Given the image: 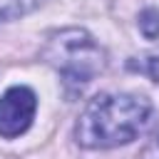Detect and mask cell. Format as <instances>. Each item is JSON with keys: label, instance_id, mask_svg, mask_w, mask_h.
Wrapping results in <instances>:
<instances>
[{"label": "cell", "instance_id": "obj_1", "mask_svg": "<svg viewBox=\"0 0 159 159\" xmlns=\"http://www.w3.org/2000/svg\"><path fill=\"white\" fill-rule=\"evenodd\" d=\"M152 104L139 94H99L77 119L75 137L87 149H112L132 142L149 122Z\"/></svg>", "mask_w": 159, "mask_h": 159}, {"label": "cell", "instance_id": "obj_2", "mask_svg": "<svg viewBox=\"0 0 159 159\" xmlns=\"http://www.w3.org/2000/svg\"><path fill=\"white\" fill-rule=\"evenodd\" d=\"M42 57L50 67H55L67 84H89L104 70V50L94 42V37L80 27L57 30L47 37L42 47Z\"/></svg>", "mask_w": 159, "mask_h": 159}, {"label": "cell", "instance_id": "obj_3", "mask_svg": "<svg viewBox=\"0 0 159 159\" xmlns=\"http://www.w3.org/2000/svg\"><path fill=\"white\" fill-rule=\"evenodd\" d=\"M37 99L27 87H12L0 97V137L12 139L20 137L35 117Z\"/></svg>", "mask_w": 159, "mask_h": 159}, {"label": "cell", "instance_id": "obj_4", "mask_svg": "<svg viewBox=\"0 0 159 159\" xmlns=\"http://www.w3.org/2000/svg\"><path fill=\"white\" fill-rule=\"evenodd\" d=\"M42 0H0V22L2 20H15L27 12H32Z\"/></svg>", "mask_w": 159, "mask_h": 159}, {"label": "cell", "instance_id": "obj_5", "mask_svg": "<svg viewBox=\"0 0 159 159\" xmlns=\"http://www.w3.org/2000/svg\"><path fill=\"white\" fill-rule=\"evenodd\" d=\"M129 67L137 70V72H142V75H147V77H152L154 82H159V50H152V52L132 60Z\"/></svg>", "mask_w": 159, "mask_h": 159}, {"label": "cell", "instance_id": "obj_6", "mask_svg": "<svg viewBox=\"0 0 159 159\" xmlns=\"http://www.w3.org/2000/svg\"><path fill=\"white\" fill-rule=\"evenodd\" d=\"M139 30H142V35L147 40L159 37V10L157 7H147L139 15Z\"/></svg>", "mask_w": 159, "mask_h": 159}, {"label": "cell", "instance_id": "obj_7", "mask_svg": "<svg viewBox=\"0 0 159 159\" xmlns=\"http://www.w3.org/2000/svg\"><path fill=\"white\" fill-rule=\"evenodd\" d=\"M142 159H159V137L144 149V154H142Z\"/></svg>", "mask_w": 159, "mask_h": 159}]
</instances>
